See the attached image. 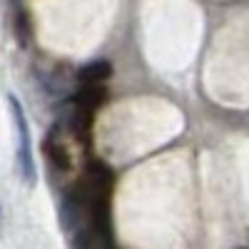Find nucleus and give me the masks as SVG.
<instances>
[{
  "instance_id": "nucleus-1",
  "label": "nucleus",
  "mask_w": 249,
  "mask_h": 249,
  "mask_svg": "<svg viewBox=\"0 0 249 249\" xmlns=\"http://www.w3.org/2000/svg\"><path fill=\"white\" fill-rule=\"evenodd\" d=\"M10 100V110H13V120H15V127H18V167L20 175L28 184H35V157H33V140H30V127H28V120H25V110L20 105V100L15 95L8 97Z\"/></svg>"
},
{
  "instance_id": "nucleus-2",
  "label": "nucleus",
  "mask_w": 249,
  "mask_h": 249,
  "mask_svg": "<svg viewBox=\"0 0 249 249\" xmlns=\"http://www.w3.org/2000/svg\"><path fill=\"white\" fill-rule=\"evenodd\" d=\"M105 100H107V90L102 85H82L72 97V105L95 115L102 105H105Z\"/></svg>"
},
{
  "instance_id": "nucleus-3",
  "label": "nucleus",
  "mask_w": 249,
  "mask_h": 249,
  "mask_svg": "<svg viewBox=\"0 0 249 249\" xmlns=\"http://www.w3.org/2000/svg\"><path fill=\"white\" fill-rule=\"evenodd\" d=\"M110 75H112V65L107 60H90L88 65L77 70L80 85H102L105 80H110Z\"/></svg>"
},
{
  "instance_id": "nucleus-4",
  "label": "nucleus",
  "mask_w": 249,
  "mask_h": 249,
  "mask_svg": "<svg viewBox=\"0 0 249 249\" xmlns=\"http://www.w3.org/2000/svg\"><path fill=\"white\" fill-rule=\"evenodd\" d=\"M43 150H45V157L50 160V164H55L57 170L68 172L70 170V152L65 150V144H62V140L57 135H48L45 142H43Z\"/></svg>"
}]
</instances>
